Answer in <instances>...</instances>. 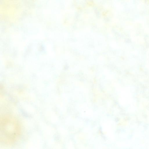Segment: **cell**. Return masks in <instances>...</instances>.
Segmentation results:
<instances>
[{
  "instance_id": "obj_1",
  "label": "cell",
  "mask_w": 149,
  "mask_h": 149,
  "mask_svg": "<svg viewBox=\"0 0 149 149\" xmlns=\"http://www.w3.org/2000/svg\"><path fill=\"white\" fill-rule=\"evenodd\" d=\"M1 125V136L2 140L7 143H11L15 141L19 137L20 129L19 125L15 121L3 120Z\"/></svg>"
}]
</instances>
